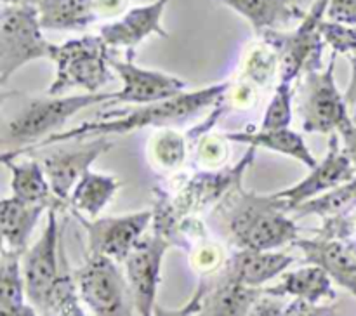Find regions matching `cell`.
<instances>
[{
	"mask_svg": "<svg viewBox=\"0 0 356 316\" xmlns=\"http://www.w3.org/2000/svg\"><path fill=\"white\" fill-rule=\"evenodd\" d=\"M336 59L337 54H332L325 68L308 72L299 78V117L306 134H339L353 124L344 94L337 89L334 76Z\"/></svg>",
	"mask_w": 356,
	"mask_h": 316,
	"instance_id": "cell-9",
	"label": "cell"
},
{
	"mask_svg": "<svg viewBox=\"0 0 356 316\" xmlns=\"http://www.w3.org/2000/svg\"><path fill=\"white\" fill-rule=\"evenodd\" d=\"M294 87L289 82H280L275 89L273 97L264 111L261 128L263 131H280L289 128L292 122V103H294Z\"/></svg>",
	"mask_w": 356,
	"mask_h": 316,
	"instance_id": "cell-31",
	"label": "cell"
},
{
	"mask_svg": "<svg viewBox=\"0 0 356 316\" xmlns=\"http://www.w3.org/2000/svg\"><path fill=\"white\" fill-rule=\"evenodd\" d=\"M21 253L10 252L2 247V264H0V316L13 315L24 306L26 288H24Z\"/></svg>",
	"mask_w": 356,
	"mask_h": 316,
	"instance_id": "cell-28",
	"label": "cell"
},
{
	"mask_svg": "<svg viewBox=\"0 0 356 316\" xmlns=\"http://www.w3.org/2000/svg\"><path fill=\"white\" fill-rule=\"evenodd\" d=\"M284 306L285 304L282 302V299L263 294L257 299L249 316H280L282 311H284Z\"/></svg>",
	"mask_w": 356,
	"mask_h": 316,
	"instance_id": "cell-37",
	"label": "cell"
},
{
	"mask_svg": "<svg viewBox=\"0 0 356 316\" xmlns=\"http://www.w3.org/2000/svg\"><path fill=\"white\" fill-rule=\"evenodd\" d=\"M3 165L10 170V191L13 197L23 200L26 203L44 205L49 210L56 208L58 212L68 210V205L54 197L49 184L44 167L38 160H28L23 163L3 162Z\"/></svg>",
	"mask_w": 356,
	"mask_h": 316,
	"instance_id": "cell-24",
	"label": "cell"
},
{
	"mask_svg": "<svg viewBox=\"0 0 356 316\" xmlns=\"http://www.w3.org/2000/svg\"><path fill=\"white\" fill-rule=\"evenodd\" d=\"M149 156L159 169H179L186 158V141L176 131L156 132L149 141Z\"/></svg>",
	"mask_w": 356,
	"mask_h": 316,
	"instance_id": "cell-30",
	"label": "cell"
},
{
	"mask_svg": "<svg viewBox=\"0 0 356 316\" xmlns=\"http://www.w3.org/2000/svg\"><path fill=\"white\" fill-rule=\"evenodd\" d=\"M356 208V177L350 183L337 186L313 200L305 201L299 207H296L291 214L296 219L305 217V215H318L323 222H332L337 219H343L350 215Z\"/></svg>",
	"mask_w": 356,
	"mask_h": 316,
	"instance_id": "cell-27",
	"label": "cell"
},
{
	"mask_svg": "<svg viewBox=\"0 0 356 316\" xmlns=\"http://www.w3.org/2000/svg\"><path fill=\"white\" fill-rule=\"evenodd\" d=\"M225 135H222V139L209 138L207 135L200 142V148H198V160L209 167L221 165L226 160V156H228V146L225 144Z\"/></svg>",
	"mask_w": 356,
	"mask_h": 316,
	"instance_id": "cell-34",
	"label": "cell"
},
{
	"mask_svg": "<svg viewBox=\"0 0 356 316\" xmlns=\"http://www.w3.org/2000/svg\"><path fill=\"white\" fill-rule=\"evenodd\" d=\"M66 253L61 242L58 210L47 212V222L40 238L21 257L28 304L40 316H54V299L61 280Z\"/></svg>",
	"mask_w": 356,
	"mask_h": 316,
	"instance_id": "cell-7",
	"label": "cell"
},
{
	"mask_svg": "<svg viewBox=\"0 0 356 316\" xmlns=\"http://www.w3.org/2000/svg\"><path fill=\"white\" fill-rule=\"evenodd\" d=\"M294 257L278 250H236L222 264V269L249 288H264V283L282 276Z\"/></svg>",
	"mask_w": 356,
	"mask_h": 316,
	"instance_id": "cell-19",
	"label": "cell"
},
{
	"mask_svg": "<svg viewBox=\"0 0 356 316\" xmlns=\"http://www.w3.org/2000/svg\"><path fill=\"white\" fill-rule=\"evenodd\" d=\"M327 19L344 24H356V0H330Z\"/></svg>",
	"mask_w": 356,
	"mask_h": 316,
	"instance_id": "cell-36",
	"label": "cell"
},
{
	"mask_svg": "<svg viewBox=\"0 0 356 316\" xmlns=\"http://www.w3.org/2000/svg\"><path fill=\"white\" fill-rule=\"evenodd\" d=\"M153 316H193V315H191V313L188 311L184 306L181 309H165V308H162L160 304H156L155 315Z\"/></svg>",
	"mask_w": 356,
	"mask_h": 316,
	"instance_id": "cell-41",
	"label": "cell"
},
{
	"mask_svg": "<svg viewBox=\"0 0 356 316\" xmlns=\"http://www.w3.org/2000/svg\"><path fill=\"white\" fill-rule=\"evenodd\" d=\"M170 0H155L146 6L129 9L118 19L99 28V35L110 49H127V56H134L136 47L152 35L169 38V31L162 26V16Z\"/></svg>",
	"mask_w": 356,
	"mask_h": 316,
	"instance_id": "cell-17",
	"label": "cell"
},
{
	"mask_svg": "<svg viewBox=\"0 0 356 316\" xmlns=\"http://www.w3.org/2000/svg\"><path fill=\"white\" fill-rule=\"evenodd\" d=\"M9 316H40V315H38L37 309H35L31 304H24V306H21L19 309H16V311Z\"/></svg>",
	"mask_w": 356,
	"mask_h": 316,
	"instance_id": "cell-42",
	"label": "cell"
},
{
	"mask_svg": "<svg viewBox=\"0 0 356 316\" xmlns=\"http://www.w3.org/2000/svg\"><path fill=\"white\" fill-rule=\"evenodd\" d=\"M232 82H219L214 85L202 87L198 90H190L172 99L162 103L143 104L132 110H117L108 113L99 120H87L76 127L61 131L42 141L35 149L42 146H51L54 142L65 141H82L90 138H110V135H122L129 132L141 131V128H159L169 125L186 124L193 117L209 106H216L228 92Z\"/></svg>",
	"mask_w": 356,
	"mask_h": 316,
	"instance_id": "cell-1",
	"label": "cell"
},
{
	"mask_svg": "<svg viewBox=\"0 0 356 316\" xmlns=\"http://www.w3.org/2000/svg\"><path fill=\"white\" fill-rule=\"evenodd\" d=\"M299 2H301V3H302V0H299Z\"/></svg>",
	"mask_w": 356,
	"mask_h": 316,
	"instance_id": "cell-43",
	"label": "cell"
},
{
	"mask_svg": "<svg viewBox=\"0 0 356 316\" xmlns=\"http://www.w3.org/2000/svg\"><path fill=\"white\" fill-rule=\"evenodd\" d=\"M339 138H341V142H343L344 151L348 153V156H350L356 169V124L355 122L339 132Z\"/></svg>",
	"mask_w": 356,
	"mask_h": 316,
	"instance_id": "cell-38",
	"label": "cell"
},
{
	"mask_svg": "<svg viewBox=\"0 0 356 316\" xmlns=\"http://www.w3.org/2000/svg\"><path fill=\"white\" fill-rule=\"evenodd\" d=\"M42 30L82 31L99 19L94 0H30Z\"/></svg>",
	"mask_w": 356,
	"mask_h": 316,
	"instance_id": "cell-25",
	"label": "cell"
},
{
	"mask_svg": "<svg viewBox=\"0 0 356 316\" xmlns=\"http://www.w3.org/2000/svg\"><path fill=\"white\" fill-rule=\"evenodd\" d=\"M94 3H96V10L99 17H110L120 14L127 7L129 0H94Z\"/></svg>",
	"mask_w": 356,
	"mask_h": 316,
	"instance_id": "cell-39",
	"label": "cell"
},
{
	"mask_svg": "<svg viewBox=\"0 0 356 316\" xmlns=\"http://www.w3.org/2000/svg\"><path fill=\"white\" fill-rule=\"evenodd\" d=\"M263 288L236 283L225 269L202 276L198 288L184 308L193 316H249Z\"/></svg>",
	"mask_w": 356,
	"mask_h": 316,
	"instance_id": "cell-13",
	"label": "cell"
},
{
	"mask_svg": "<svg viewBox=\"0 0 356 316\" xmlns=\"http://www.w3.org/2000/svg\"><path fill=\"white\" fill-rule=\"evenodd\" d=\"M250 23L257 37L264 31L282 30L301 23L306 16L299 0H218Z\"/></svg>",
	"mask_w": 356,
	"mask_h": 316,
	"instance_id": "cell-20",
	"label": "cell"
},
{
	"mask_svg": "<svg viewBox=\"0 0 356 316\" xmlns=\"http://www.w3.org/2000/svg\"><path fill=\"white\" fill-rule=\"evenodd\" d=\"M54 316H92V313L80 297L75 274L70 273L68 259L63 267L61 280H59L58 290H56Z\"/></svg>",
	"mask_w": 356,
	"mask_h": 316,
	"instance_id": "cell-32",
	"label": "cell"
},
{
	"mask_svg": "<svg viewBox=\"0 0 356 316\" xmlns=\"http://www.w3.org/2000/svg\"><path fill=\"white\" fill-rule=\"evenodd\" d=\"M58 45L42 35L38 10L30 0L2 3L0 13V85L35 59H51Z\"/></svg>",
	"mask_w": 356,
	"mask_h": 316,
	"instance_id": "cell-5",
	"label": "cell"
},
{
	"mask_svg": "<svg viewBox=\"0 0 356 316\" xmlns=\"http://www.w3.org/2000/svg\"><path fill=\"white\" fill-rule=\"evenodd\" d=\"M134 56H127V59H117L111 56L110 66L118 78L122 80V87L115 90L113 103L122 104H153L162 101L172 99L186 92V82L169 73L146 69L134 65Z\"/></svg>",
	"mask_w": 356,
	"mask_h": 316,
	"instance_id": "cell-14",
	"label": "cell"
},
{
	"mask_svg": "<svg viewBox=\"0 0 356 316\" xmlns=\"http://www.w3.org/2000/svg\"><path fill=\"white\" fill-rule=\"evenodd\" d=\"M115 142L110 138H96L92 142L75 149H61L40 160L47 176L51 190L58 200L68 205L73 188L79 184L83 174L90 170V165L101 155L113 149ZM70 208V205H68Z\"/></svg>",
	"mask_w": 356,
	"mask_h": 316,
	"instance_id": "cell-16",
	"label": "cell"
},
{
	"mask_svg": "<svg viewBox=\"0 0 356 316\" xmlns=\"http://www.w3.org/2000/svg\"><path fill=\"white\" fill-rule=\"evenodd\" d=\"M226 233L240 250H278L299 236L287 203L275 193L259 194L236 186L221 201Z\"/></svg>",
	"mask_w": 356,
	"mask_h": 316,
	"instance_id": "cell-2",
	"label": "cell"
},
{
	"mask_svg": "<svg viewBox=\"0 0 356 316\" xmlns=\"http://www.w3.org/2000/svg\"><path fill=\"white\" fill-rule=\"evenodd\" d=\"M256 148H249L236 165L221 170H205L181 181L174 193L156 190L153 208V231L177 245V231L184 219L197 217L198 212L214 201H222L229 191L242 184L247 169L254 163Z\"/></svg>",
	"mask_w": 356,
	"mask_h": 316,
	"instance_id": "cell-4",
	"label": "cell"
},
{
	"mask_svg": "<svg viewBox=\"0 0 356 316\" xmlns=\"http://www.w3.org/2000/svg\"><path fill=\"white\" fill-rule=\"evenodd\" d=\"M73 274L80 297L92 316H138L129 306L131 290L118 263L103 256H87Z\"/></svg>",
	"mask_w": 356,
	"mask_h": 316,
	"instance_id": "cell-10",
	"label": "cell"
},
{
	"mask_svg": "<svg viewBox=\"0 0 356 316\" xmlns=\"http://www.w3.org/2000/svg\"><path fill=\"white\" fill-rule=\"evenodd\" d=\"M72 215L87 233V256H103L118 264L127 259L153 224V210L97 219H87L76 212H72Z\"/></svg>",
	"mask_w": 356,
	"mask_h": 316,
	"instance_id": "cell-11",
	"label": "cell"
},
{
	"mask_svg": "<svg viewBox=\"0 0 356 316\" xmlns=\"http://www.w3.org/2000/svg\"><path fill=\"white\" fill-rule=\"evenodd\" d=\"M49 212L44 205L26 203L17 198H3L0 201V231H2L3 249L23 256L35 226L42 214Z\"/></svg>",
	"mask_w": 356,
	"mask_h": 316,
	"instance_id": "cell-23",
	"label": "cell"
},
{
	"mask_svg": "<svg viewBox=\"0 0 356 316\" xmlns=\"http://www.w3.org/2000/svg\"><path fill=\"white\" fill-rule=\"evenodd\" d=\"M355 177L356 169L348 153L344 151L339 134H332L329 135V146H327V153L322 162H318V165L312 169V172L298 184L277 191L275 194L282 198L287 203L289 210L292 212L305 201L313 200L334 188L343 186L353 181Z\"/></svg>",
	"mask_w": 356,
	"mask_h": 316,
	"instance_id": "cell-15",
	"label": "cell"
},
{
	"mask_svg": "<svg viewBox=\"0 0 356 316\" xmlns=\"http://www.w3.org/2000/svg\"><path fill=\"white\" fill-rule=\"evenodd\" d=\"M263 290L264 294L273 295V297L301 299L312 304H320L325 299L336 301L337 297L332 287V278L316 264H306L299 269L284 273L277 285L264 287Z\"/></svg>",
	"mask_w": 356,
	"mask_h": 316,
	"instance_id": "cell-21",
	"label": "cell"
},
{
	"mask_svg": "<svg viewBox=\"0 0 356 316\" xmlns=\"http://www.w3.org/2000/svg\"><path fill=\"white\" fill-rule=\"evenodd\" d=\"M351 78L350 83H348V89L344 92V99H346L348 108L353 110V115L356 117V54L351 56Z\"/></svg>",
	"mask_w": 356,
	"mask_h": 316,
	"instance_id": "cell-40",
	"label": "cell"
},
{
	"mask_svg": "<svg viewBox=\"0 0 356 316\" xmlns=\"http://www.w3.org/2000/svg\"><path fill=\"white\" fill-rule=\"evenodd\" d=\"M330 0H316L306 13L305 19L291 31L270 30L259 35L270 44L280 59V82L294 83L305 73L315 72L322 66L325 40L320 33V23L327 17Z\"/></svg>",
	"mask_w": 356,
	"mask_h": 316,
	"instance_id": "cell-8",
	"label": "cell"
},
{
	"mask_svg": "<svg viewBox=\"0 0 356 316\" xmlns=\"http://www.w3.org/2000/svg\"><path fill=\"white\" fill-rule=\"evenodd\" d=\"M320 33L332 49V54H346L350 58L356 54V24L337 23L325 17L320 23Z\"/></svg>",
	"mask_w": 356,
	"mask_h": 316,
	"instance_id": "cell-33",
	"label": "cell"
},
{
	"mask_svg": "<svg viewBox=\"0 0 356 316\" xmlns=\"http://www.w3.org/2000/svg\"><path fill=\"white\" fill-rule=\"evenodd\" d=\"M120 186V181L115 176L89 170L73 188L68 200V210L86 214L87 219H97L101 210L113 200Z\"/></svg>",
	"mask_w": 356,
	"mask_h": 316,
	"instance_id": "cell-26",
	"label": "cell"
},
{
	"mask_svg": "<svg viewBox=\"0 0 356 316\" xmlns=\"http://www.w3.org/2000/svg\"><path fill=\"white\" fill-rule=\"evenodd\" d=\"M110 47L101 35H83L58 45L52 63L56 75L47 96H63L68 89H86V94L99 92L110 83Z\"/></svg>",
	"mask_w": 356,
	"mask_h": 316,
	"instance_id": "cell-6",
	"label": "cell"
},
{
	"mask_svg": "<svg viewBox=\"0 0 356 316\" xmlns=\"http://www.w3.org/2000/svg\"><path fill=\"white\" fill-rule=\"evenodd\" d=\"M278 73H280L278 52L264 40L254 44L243 61L242 78L256 87H266Z\"/></svg>",
	"mask_w": 356,
	"mask_h": 316,
	"instance_id": "cell-29",
	"label": "cell"
},
{
	"mask_svg": "<svg viewBox=\"0 0 356 316\" xmlns=\"http://www.w3.org/2000/svg\"><path fill=\"white\" fill-rule=\"evenodd\" d=\"M225 138L229 142H238V144H245L249 148H263L268 151L280 153V155L289 156V158L298 160L299 163L306 167V169H315L318 165V160L312 153V149L306 144L305 138L299 132L291 131V128H280V131H250V128H243V131H232L226 132Z\"/></svg>",
	"mask_w": 356,
	"mask_h": 316,
	"instance_id": "cell-22",
	"label": "cell"
},
{
	"mask_svg": "<svg viewBox=\"0 0 356 316\" xmlns=\"http://www.w3.org/2000/svg\"><path fill=\"white\" fill-rule=\"evenodd\" d=\"M113 99L115 92L24 97L19 110L2 124V163L33 151L42 141L61 132L73 115L94 104H113Z\"/></svg>",
	"mask_w": 356,
	"mask_h": 316,
	"instance_id": "cell-3",
	"label": "cell"
},
{
	"mask_svg": "<svg viewBox=\"0 0 356 316\" xmlns=\"http://www.w3.org/2000/svg\"><path fill=\"white\" fill-rule=\"evenodd\" d=\"M169 247V240L153 231L143 236L124 260V274L138 316L155 315L156 292L162 281V263Z\"/></svg>",
	"mask_w": 356,
	"mask_h": 316,
	"instance_id": "cell-12",
	"label": "cell"
},
{
	"mask_svg": "<svg viewBox=\"0 0 356 316\" xmlns=\"http://www.w3.org/2000/svg\"><path fill=\"white\" fill-rule=\"evenodd\" d=\"M336 306L312 304V302L301 301V299H292L289 304L284 306V311L280 316H336Z\"/></svg>",
	"mask_w": 356,
	"mask_h": 316,
	"instance_id": "cell-35",
	"label": "cell"
},
{
	"mask_svg": "<svg viewBox=\"0 0 356 316\" xmlns=\"http://www.w3.org/2000/svg\"><path fill=\"white\" fill-rule=\"evenodd\" d=\"M308 264H316L327 271L332 281L346 288L356 297V247L339 238H298L294 243Z\"/></svg>",
	"mask_w": 356,
	"mask_h": 316,
	"instance_id": "cell-18",
	"label": "cell"
}]
</instances>
